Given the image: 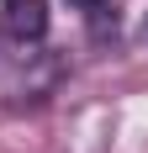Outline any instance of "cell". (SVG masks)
I'll use <instances>...</instances> for the list:
<instances>
[{"label":"cell","mask_w":148,"mask_h":153,"mask_svg":"<svg viewBox=\"0 0 148 153\" xmlns=\"http://www.w3.org/2000/svg\"><path fill=\"white\" fill-rule=\"evenodd\" d=\"M0 21L16 42H37L48 32V5L43 0H0Z\"/></svg>","instance_id":"obj_1"},{"label":"cell","mask_w":148,"mask_h":153,"mask_svg":"<svg viewBox=\"0 0 148 153\" xmlns=\"http://www.w3.org/2000/svg\"><path fill=\"white\" fill-rule=\"evenodd\" d=\"M74 5H101V0H74Z\"/></svg>","instance_id":"obj_2"}]
</instances>
